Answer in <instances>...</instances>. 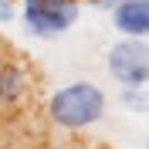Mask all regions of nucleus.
<instances>
[{"instance_id": "1", "label": "nucleus", "mask_w": 149, "mask_h": 149, "mask_svg": "<svg viewBox=\"0 0 149 149\" xmlns=\"http://www.w3.org/2000/svg\"><path fill=\"white\" fill-rule=\"evenodd\" d=\"M47 112H51V119L61 129H85V125H92V122L102 119L105 95L92 81H71V85H65V88H58L51 95Z\"/></svg>"}, {"instance_id": "2", "label": "nucleus", "mask_w": 149, "mask_h": 149, "mask_svg": "<svg viewBox=\"0 0 149 149\" xmlns=\"http://www.w3.org/2000/svg\"><path fill=\"white\" fill-rule=\"evenodd\" d=\"M109 71L125 88L149 85V44L146 37H125L109 51Z\"/></svg>"}, {"instance_id": "3", "label": "nucleus", "mask_w": 149, "mask_h": 149, "mask_svg": "<svg viewBox=\"0 0 149 149\" xmlns=\"http://www.w3.org/2000/svg\"><path fill=\"white\" fill-rule=\"evenodd\" d=\"M24 20L37 37H58L78 20V0H24Z\"/></svg>"}, {"instance_id": "4", "label": "nucleus", "mask_w": 149, "mask_h": 149, "mask_svg": "<svg viewBox=\"0 0 149 149\" xmlns=\"http://www.w3.org/2000/svg\"><path fill=\"white\" fill-rule=\"evenodd\" d=\"M112 24L125 37H149V0H119Z\"/></svg>"}, {"instance_id": "5", "label": "nucleus", "mask_w": 149, "mask_h": 149, "mask_svg": "<svg viewBox=\"0 0 149 149\" xmlns=\"http://www.w3.org/2000/svg\"><path fill=\"white\" fill-rule=\"evenodd\" d=\"M27 95V74L14 61H0V105H17Z\"/></svg>"}, {"instance_id": "6", "label": "nucleus", "mask_w": 149, "mask_h": 149, "mask_svg": "<svg viewBox=\"0 0 149 149\" xmlns=\"http://www.w3.org/2000/svg\"><path fill=\"white\" fill-rule=\"evenodd\" d=\"M122 102L136 112H149V85H132L122 92Z\"/></svg>"}, {"instance_id": "7", "label": "nucleus", "mask_w": 149, "mask_h": 149, "mask_svg": "<svg viewBox=\"0 0 149 149\" xmlns=\"http://www.w3.org/2000/svg\"><path fill=\"white\" fill-rule=\"evenodd\" d=\"M14 17V0H0V24H7Z\"/></svg>"}, {"instance_id": "8", "label": "nucleus", "mask_w": 149, "mask_h": 149, "mask_svg": "<svg viewBox=\"0 0 149 149\" xmlns=\"http://www.w3.org/2000/svg\"><path fill=\"white\" fill-rule=\"evenodd\" d=\"M0 61H3V51H0Z\"/></svg>"}, {"instance_id": "9", "label": "nucleus", "mask_w": 149, "mask_h": 149, "mask_svg": "<svg viewBox=\"0 0 149 149\" xmlns=\"http://www.w3.org/2000/svg\"><path fill=\"white\" fill-rule=\"evenodd\" d=\"M146 149H149V142H146Z\"/></svg>"}]
</instances>
